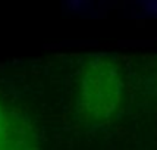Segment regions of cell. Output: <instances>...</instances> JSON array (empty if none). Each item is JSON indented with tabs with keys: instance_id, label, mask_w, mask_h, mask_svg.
Listing matches in <instances>:
<instances>
[{
	"instance_id": "cell-1",
	"label": "cell",
	"mask_w": 157,
	"mask_h": 150,
	"mask_svg": "<svg viewBox=\"0 0 157 150\" xmlns=\"http://www.w3.org/2000/svg\"><path fill=\"white\" fill-rule=\"evenodd\" d=\"M123 99V81L115 62L106 57L90 61L81 71L78 109L90 122L107 121L116 113Z\"/></svg>"
},
{
	"instance_id": "cell-2",
	"label": "cell",
	"mask_w": 157,
	"mask_h": 150,
	"mask_svg": "<svg viewBox=\"0 0 157 150\" xmlns=\"http://www.w3.org/2000/svg\"><path fill=\"white\" fill-rule=\"evenodd\" d=\"M2 150H38L31 128L19 116L9 115L6 140L2 146Z\"/></svg>"
},
{
	"instance_id": "cell-3",
	"label": "cell",
	"mask_w": 157,
	"mask_h": 150,
	"mask_svg": "<svg viewBox=\"0 0 157 150\" xmlns=\"http://www.w3.org/2000/svg\"><path fill=\"white\" fill-rule=\"evenodd\" d=\"M7 127H9V113L5 110V108L0 103V150H2V146L6 140Z\"/></svg>"
}]
</instances>
